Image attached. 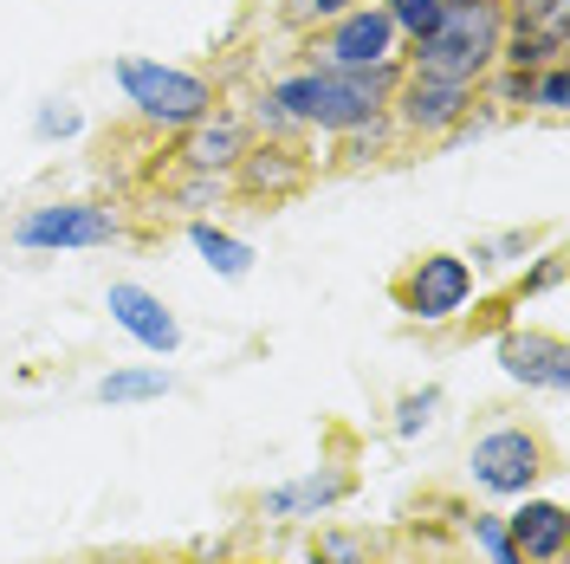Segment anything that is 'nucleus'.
Segmentation results:
<instances>
[{
  "instance_id": "obj_14",
  "label": "nucleus",
  "mask_w": 570,
  "mask_h": 564,
  "mask_svg": "<svg viewBox=\"0 0 570 564\" xmlns=\"http://www.w3.org/2000/svg\"><path fill=\"white\" fill-rule=\"evenodd\" d=\"M505 538L519 545V558L525 564H570V513H564V499H551V494L512 499V513H505Z\"/></svg>"
},
{
  "instance_id": "obj_5",
  "label": "nucleus",
  "mask_w": 570,
  "mask_h": 564,
  "mask_svg": "<svg viewBox=\"0 0 570 564\" xmlns=\"http://www.w3.org/2000/svg\"><path fill=\"white\" fill-rule=\"evenodd\" d=\"M124 234H130L124 214L105 208V202H39V208L13 214L7 247H20V253H98V247H117Z\"/></svg>"
},
{
  "instance_id": "obj_20",
  "label": "nucleus",
  "mask_w": 570,
  "mask_h": 564,
  "mask_svg": "<svg viewBox=\"0 0 570 564\" xmlns=\"http://www.w3.org/2000/svg\"><path fill=\"white\" fill-rule=\"evenodd\" d=\"M441 409H448V396H441L434 383L409 389V396H395V409H390V435L395 441H422L428 428L441 422Z\"/></svg>"
},
{
  "instance_id": "obj_21",
  "label": "nucleus",
  "mask_w": 570,
  "mask_h": 564,
  "mask_svg": "<svg viewBox=\"0 0 570 564\" xmlns=\"http://www.w3.org/2000/svg\"><path fill=\"white\" fill-rule=\"evenodd\" d=\"M532 247H538L532 227H505V234H487V241H473L466 266H473V273H505V266L532 260Z\"/></svg>"
},
{
  "instance_id": "obj_18",
  "label": "nucleus",
  "mask_w": 570,
  "mask_h": 564,
  "mask_svg": "<svg viewBox=\"0 0 570 564\" xmlns=\"http://www.w3.org/2000/svg\"><path fill=\"white\" fill-rule=\"evenodd\" d=\"M376 558H383V545L356 526H318L305 538V564H376Z\"/></svg>"
},
{
  "instance_id": "obj_12",
  "label": "nucleus",
  "mask_w": 570,
  "mask_h": 564,
  "mask_svg": "<svg viewBox=\"0 0 570 564\" xmlns=\"http://www.w3.org/2000/svg\"><path fill=\"white\" fill-rule=\"evenodd\" d=\"M253 149V124L247 110L214 105L208 117H195L188 130H176V163L181 169H208V176H227L240 156Z\"/></svg>"
},
{
  "instance_id": "obj_19",
  "label": "nucleus",
  "mask_w": 570,
  "mask_h": 564,
  "mask_svg": "<svg viewBox=\"0 0 570 564\" xmlns=\"http://www.w3.org/2000/svg\"><path fill=\"white\" fill-rule=\"evenodd\" d=\"M461 538H466V552H473V564H525L519 545L505 538V513H493V506L461 513Z\"/></svg>"
},
{
  "instance_id": "obj_11",
  "label": "nucleus",
  "mask_w": 570,
  "mask_h": 564,
  "mask_svg": "<svg viewBox=\"0 0 570 564\" xmlns=\"http://www.w3.org/2000/svg\"><path fill=\"white\" fill-rule=\"evenodd\" d=\"M227 182H234V195L279 208V202H292V195L312 182V156H305L298 143H266V137H253V149L234 163V169H227Z\"/></svg>"
},
{
  "instance_id": "obj_15",
  "label": "nucleus",
  "mask_w": 570,
  "mask_h": 564,
  "mask_svg": "<svg viewBox=\"0 0 570 564\" xmlns=\"http://www.w3.org/2000/svg\"><path fill=\"white\" fill-rule=\"evenodd\" d=\"M188 247L202 253V266H208L214 280H247L253 273V241H240V234H227L220 221H208V214H188Z\"/></svg>"
},
{
  "instance_id": "obj_7",
  "label": "nucleus",
  "mask_w": 570,
  "mask_h": 564,
  "mask_svg": "<svg viewBox=\"0 0 570 564\" xmlns=\"http://www.w3.org/2000/svg\"><path fill=\"white\" fill-rule=\"evenodd\" d=\"M473 292H480V273L466 266V253H441V247L409 260L390 280L395 312L409 318V324H454L473 305Z\"/></svg>"
},
{
  "instance_id": "obj_26",
  "label": "nucleus",
  "mask_w": 570,
  "mask_h": 564,
  "mask_svg": "<svg viewBox=\"0 0 570 564\" xmlns=\"http://www.w3.org/2000/svg\"><path fill=\"white\" fill-rule=\"evenodd\" d=\"M532 110H544V117H564L570 110V66L558 59V66L532 71Z\"/></svg>"
},
{
  "instance_id": "obj_13",
  "label": "nucleus",
  "mask_w": 570,
  "mask_h": 564,
  "mask_svg": "<svg viewBox=\"0 0 570 564\" xmlns=\"http://www.w3.org/2000/svg\"><path fill=\"white\" fill-rule=\"evenodd\" d=\"M105 312H110V324L124 331V338H137L142 351H156V357H176L181 351V318L149 292V285H137V280H110V292H105Z\"/></svg>"
},
{
  "instance_id": "obj_29",
  "label": "nucleus",
  "mask_w": 570,
  "mask_h": 564,
  "mask_svg": "<svg viewBox=\"0 0 570 564\" xmlns=\"http://www.w3.org/2000/svg\"><path fill=\"white\" fill-rule=\"evenodd\" d=\"M227 564H266V558H227Z\"/></svg>"
},
{
  "instance_id": "obj_25",
  "label": "nucleus",
  "mask_w": 570,
  "mask_h": 564,
  "mask_svg": "<svg viewBox=\"0 0 570 564\" xmlns=\"http://www.w3.org/2000/svg\"><path fill=\"white\" fill-rule=\"evenodd\" d=\"M558 285H564V253L544 247L532 266L519 273V285H512V305H525V299H538V292H558Z\"/></svg>"
},
{
  "instance_id": "obj_16",
  "label": "nucleus",
  "mask_w": 570,
  "mask_h": 564,
  "mask_svg": "<svg viewBox=\"0 0 570 564\" xmlns=\"http://www.w3.org/2000/svg\"><path fill=\"white\" fill-rule=\"evenodd\" d=\"M395 143H402V130H395L390 117L351 124V130H337V137H331V169H370V163L395 156Z\"/></svg>"
},
{
  "instance_id": "obj_22",
  "label": "nucleus",
  "mask_w": 570,
  "mask_h": 564,
  "mask_svg": "<svg viewBox=\"0 0 570 564\" xmlns=\"http://www.w3.org/2000/svg\"><path fill=\"white\" fill-rule=\"evenodd\" d=\"M169 202H176V208H188V214L227 208V202H234V182L208 176V169H181V182H169Z\"/></svg>"
},
{
  "instance_id": "obj_10",
  "label": "nucleus",
  "mask_w": 570,
  "mask_h": 564,
  "mask_svg": "<svg viewBox=\"0 0 570 564\" xmlns=\"http://www.w3.org/2000/svg\"><path fill=\"white\" fill-rule=\"evenodd\" d=\"M499 370L519 389H544V396H564L570 389V344L558 331H532V324H505L493 338Z\"/></svg>"
},
{
  "instance_id": "obj_2",
  "label": "nucleus",
  "mask_w": 570,
  "mask_h": 564,
  "mask_svg": "<svg viewBox=\"0 0 570 564\" xmlns=\"http://www.w3.org/2000/svg\"><path fill=\"white\" fill-rule=\"evenodd\" d=\"M499 39H505V7L499 0H448L441 27L402 46V71H434V78L480 85L499 66Z\"/></svg>"
},
{
  "instance_id": "obj_23",
  "label": "nucleus",
  "mask_w": 570,
  "mask_h": 564,
  "mask_svg": "<svg viewBox=\"0 0 570 564\" xmlns=\"http://www.w3.org/2000/svg\"><path fill=\"white\" fill-rule=\"evenodd\" d=\"M376 7L390 13V27L402 33V46H409V39H422V33L441 27V7H448V0H376Z\"/></svg>"
},
{
  "instance_id": "obj_17",
  "label": "nucleus",
  "mask_w": 570,
  "mask_h": 564,
  "mask_svg": "<svg viewBox=\"0 0 570 564\" xmlns=\"http://www.w3.org/2000/svg\"><path fill=\"white\" fill-rule=\"evenodd\" d=\"M176 389V370H163V363H124V370H110L91 383L98 402H163Z\"/></svg>"
},
{
  "instance_id": "obj_1",
  "label": "nucleus",
  "mask_w": 570,
  "mask_h": 564,
  "mask_svg": "<svg viewBox=\"0 0 570 564\" xmlns=\"http://www.w3.org/2000/svg\"><path fill=\"white\" fill-rule=\"evenodd\" d=\"M402 85V66H376V71H324V66H298L266 85V98L298 124V130H318V137H337L351 124H370V117H390V98Z\"/></svg>"
},
{
  "instance_id": "obj_28",
  "label": "nucleus",
  "mask_w": 570,
  "mask_h": 564,
  "mask_svg": "<svg viewBox=\"0 0 570 564\" xmlns=\"http://www.w3.org/2000/svg\"><path fill=\"white\" fill-rule=\"evenodd\" d=\"M428 564H473V558H428Z\"/></svg>"
},
{
  "instance_id": "obj_30",
  "label": "nucleus",
  "mask_w": 570,
  "mask_h": 564,
  "mask_svg": "<svg viewBox=\"0 0 570 564\" xmlns=\"http://www.w3.org/2000/svg\"><path fill=\"white\" fill-rule=\"evenodd\" d=\"M376 564H409V558H376Z\"/></svg>"
},
{
  "instance_id": "obj_4",
  "label": "nucleus",
  "mask_w": 570,
  "mask_h": 564,
  "mask_svg": "<svg viewBox=\"0 0 570 564\" xmlns=\"http://www.w3.org/2000/svg\"><path fill=\"white\" fill-rule=\"evenodd\" d=\"M558 460H551V448H544V435L532 422H493L466 448V480H473L480 499H525L538 494V480Z\"/></svg>"
},
{
  "instance_id": "obj_8",
  "label": "nucleus",
  "mask_w": 570,
  "mask_h": 564,
  "mask_svg": "<svg viewBox=\"0 0 570 564\" xmlns=\"http://www.w3.org/2000/svg\"><path fill=\"white\" fill-rule=\"evenodd\" d=\"M473 105H480V91L461 85V78L402 71V85H395V98H390V124L415 143H448L473 117Z\"/></svg>"
},
{
  "instance_id": "obj_27",
  "label": "nucleus",
  "mask_w": 570,
  "mask_h": 564,
  "mask_svg": "<svg viewBox=\"0 0 570 564\" xmlns=\"http://www.w3.org/2000/svg\"><path fill=\"white\" fill-rule=\"evenodd\" d=\"M344 7H356V0H279V20L292 33H318L324 20H337Z\"/></svg>"
},
{
  "instance_id": "obj_9",
  "label": "nucleus",
  "mask_w": 570,
  "mask_h": 564,
  "mask_svg": "<svg viewBox=\"0 0 570 564\" xmlns=\"http://www.w3.org/2000/svg\"><path fill=\"white\" fill-rule=\"evenodd\" d=\"M351 494H356V474L337 467V460H324V467H305V474H292L279 487H266V494L253 499V513H259L266 526H318V519H331Z\"/></svg>"
},
{
  "instance_id": "obj_6",
  "label": "nucleus",
  "mask_w": 570,
  "mask_h": 564,
  "mask_svg": "<svg viewBox=\"0 0 570 564\" xmlns=\"http://www.w3.org/2000/svg\"><path fill=\"white\" fill-rule=\"evenodd\" d=\"M305 66H324V71L402 66V33L390 27V13L376 0H356L337 20H324L318 33H305Z\"/></svg>"
},
{
  "instance_id": "obj_24",
  "label": "nucleus",
  "mask_w": 570,
  "mask_h": 564,
  "mask_svg": "<svg viewBox=\"0 0 570 564\" xmlns=\"http://www.w3.org/2000/svg\"><path fill=\"white\" fill-rule=\"evenodd\" d=\"M85 130V110H78V98H46V105L33 110V137L39 143H66Z\"/></svg>"
},
{
  "instance_id": "obj_3",
  "label": "nucleus",
  "mask_w": 570,
  "mask_h": 564,
  "mask_svg": "<svg viewBox=\"0 0 570 564\" xmlns=\"http://www.w3.org/2000/svg\"><path fill=\"white\" fill-rule=\"evenodd\" d=\"M110 85L124 91V105L137 110V124L149 130H188L195 117H208L220 105V91H214V78L188 66H169V59H149V52H124V59H110Z\"/></svg>"
}]
</instances>
